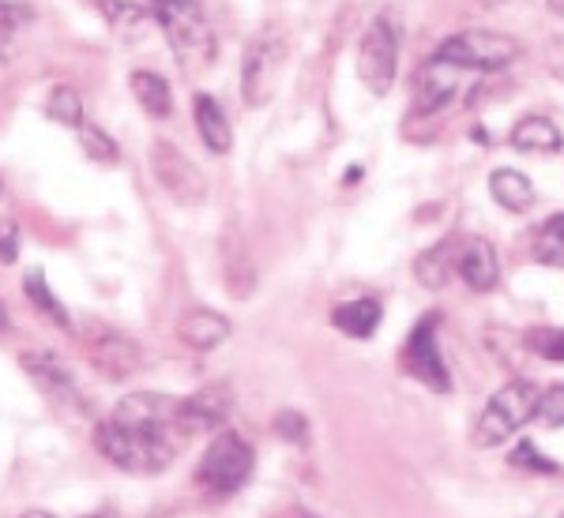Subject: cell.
I'll return each mask as SVG.
<instances>
[{
	"mask_svg": "<svg viewBox=\"0 0 564 518\" xmlns=\"http://www.w3.org/2000/svg\"><path fill=\"white\" fill-rule=\"evenodd\" d=\"M282 65H286V42H282V34L268 31L249 42L245 60H241L245 106L260 109L271 102V95H275V87H279V76H282Z\"/></svg>",
	"mask_w": 564,
	"mask_h": 518,
	"instance_id": "52a82bcc",
	"label": "cell"
},
{
	"mask_svg": "<svg viewBox=\"0 0 564 518\" xmlns=\"http://www.w3.org/2000/svg\"><path fill=\"white\" fill-rule=\"evenodd\" d=\"M87 518H113V515H87Z\"/></svg>",
	"mask_w": 564,
	"mask_h": 518,
	"instance_id": "ab89813d",
	"label": "cell"
},
{
	"mask_svg": "<svg viewBox=\"0 0 564 518\" xmlns=\"http://www.w3.org/2000/svg\"><path fill=\"white\" fill-rule=\"evenodd\" d=\"M542 233H545V238H553L564 249V214H553L550 222L542 225Z\"/></svg>",
	"mask_w": 564,
	"mask_h": 518,
	"instance_id": "1f68e13d",
	"label": "cell"
},
{
	"mask_svg": "<svg viewBox=\"0 0 564 518\" xmlns=\"http://www.w3.org/2000/svg\"><path fill=\"white\" fill-rule=\"evenodd\" d=\"M15 256H20V230L12 222H0V260L15 263Z\"/></svg>",
	"mask_w": 564,
	"mask_h": 518,
	"instance_id": "f546056e",
	"label": "cell"
},
{
	"mask_svg": "<svg viewBox=\"0 0 564 518\" xmlns=\"http://www.w3.org/2000/svg\"><path fill=\"white\" fill-rule=\"evenodd\" d=\"M20 518H57V515H50V511H23Z\"/></svg>",
	"mask_w": 564,
	"mask_h": 518,
	"instance_id": "d590c367",
	"label": "cell"
},
{
	"mask_svg": "<svg viewBox=\"0 0 564 518\" xmlns=\"http://www.w3.org/2000/svg\"><path fill=\"white\" fill-rule=\"evenodd\" d=\"M151 15L188 71L212 65L218 45L212 20L204 12V0H151Z\"/></svg>",
	"mask_w": 564,
	"mask_h": 518,
	"instance_id": "7a4b0ae2",
	"label": "cell"
},
{
	"mask_svg": "<svg viewBox=\"0 0 564 518\" xmlns=\"http://www.w3.org/2000/svg\"><path fill=\"white\" fill-rule=\"evenodd\" d=\"M8 60H12V42L8 34H0V68H8Z\"/></svg>",
	"mask_w": 564,
	"mask_h": 518,
	"instance_id": "d6a6232c",
	"label": "cell"
},
{
	"mask_svg": "<svg viewBox=\"0 0 564 518\" xmlns=\"http://www.w3.org/2000/svg\"><path fill=\"white\" fill-rule=\"evenodd\" d=\"M399 71V20L391 12H380L366 26L358 45V79L366 84L369 95L384 98Z\"/></svg>",
	"mask_w": 564,
	"mask_h": 518,
	"instance_id": "8992f818",
	"label": "cell"
},
{
	"mask_svg": "<svg viewBox=\"0 0 564 518\" xmlns=\"http://www.w3.org/2000/svg\"><path fill=\"white\" fill-rule=\"evenodd\" d=\"M508 140H512L516 151H527V154H557L564 147V135L550 117H523Z\"/></svg>",
	"mask_w": 564,
	"mask_h": 518,
	"instance_id": "ffe728a7",
	"label": "cell"
},
{
	"mask_svg": "<svg viewBox=\"0 0 564 518\" xmlns=\"http://www.w3.org/2000/svg\"><path fill=\"white\" fill-rule=\"evenodd\" d=\"M527 345H531L542 361L564 365V327H534V331H527Z\"/></svg>",
	"mask_w": 564,
	"mask_h": 518,
	"instance_id": "d4e9b609",
	"label": "cell"
},
{
	"mask_svg": "<svg viewBox=\"0 0 564 518\" xmlns=\"http://www.w3.org/2000/svg\"><path fill=\"white\" fill-rule=\"evenodd\" d=\"M87 4H90V8H98V12H102V4H106V0H87Z\"/></svg>",
	"mask_w": 564,
	"mask_h": 518,
	"instance_id": "74e56055",
	"label": "cell"
},
{
	"mask_svg": "<svg viewBox=\"0 0 564 518\" xmlns=\"http://www.w3.org/2000/svg\"><path fill=\"white\" fill-rule=\"evenodd\" d=\"M489 196H494L497 207H505V211L512 214H523L534 207V185L531 177L512 166H500L489 173Z\"/></svg>",
	"mask_w": 564,
	"mask_h": 518,
	"instance_id": "ac0fdd59",
	"label": "cell"
},
{
	"mask_svg": "<svg viewBox=\"0 0 564 518\" xmlns=\"http://www.w3.org/2000/svg\"><path fill=\"white\" fill-rule=\"evenodd\" d=\"M0 192H4V185H0Z\"/></svg>",
	"mask_w": 564,
	"mask_h": 518,
	"instance_id": "60d3db41",
	"label": "cell"
},
{
	"mask_svg": "<svg viewBox=\"0 0 564 518\" xmlns=\"http://www.w3.org/2000/svg\"><path fill=\"white\" fill-rule=\"evenodd\" d=\"M45 113L53 117L57 124H65V129H84L87 124V113H84V98H79L76 87L61 84L50 90V98H45Z\"/></svg>",
	"mask_w": 564,
	"mask_h": 518,
	"instance_id": "7402d4cb",
	"label": "cell"
},
{
	"mask_svg": "<svg viewBox=\"0 0 564 518\" xmlns=\"http://www.w3.org/2000/svg\"><path fill=\"white\" fill-rule=\"evenodd\" d=\"M20 365H23L26 376L39 384V390H42L45 398H53V403H72V406L79 403L76 384H72V372L61 365L57 353L31 350V353H23V357H20Z\"/></svg>",
	"mask_w": 564,
	"mask_h": 518,
	"instance_id": "5bb4252c",
	"label": "cell"
},
{
	"mask_svg": "<svg viewBox=\"0 0 564 518\" xmlns=\"http://www.w3.org/2000/svg\"><path fill=\"white\" fill-rule=\"evenodd\" d=\"M79 147H84V154L90 162H98V166H117L121 162V151H117V143L109 140V135L98 129V124H84L79 129Z\"/></svg>",
	"mask_w": 564,
	"mask_h": 518,
	"instance_id": "cb8c5ba5",
	"label": "cell"
},
{
	"mask_svg": "<svg viewBox=\"0 0 564 518\" xmlns=\"http://www.w3.org/2000/svg\"><path fill=\"white\" fill-rule=\"evenodd\" d=\"M185 436L177 398L135 390V395H124L117 410L98 425L95 448L124 474H162L177 459Z\"/></svg>",
	"mask_w": 564,
	"mask_h": 518,
	"instance_id": "6da1fadb",
	"label": "cell"
},
{
	"mask_svg": "<svg viewBox=\"0 0 564 518\" xmlns=\"http://www.w3.org/2000/svg\"><path fill=\"white\" fill-rule=\"evenodd\" d=\"M34 20V8L26 0H0V34L12 38L15 31H23Z\"/></svg>",
	"mask_w": 564,
	"mask_h": 518,
	"instance_id": "4316f807",
	"label": "cell"
},
{
	"mask_svg": "<svg viewBox=\"0 0 564 518\" xmlns=\"http://www.w3.org/2000/svg\"><path fill=\"white\" fill-rule=\"evenodd\" d=\"M459 244L456 238H444L436 241L433 249H425L422 256L414 260V278L422 282L425 289H444L456 271V256H459Z\"/></svg>",
	"mask_w": 564,
	"mask_h": 518,
	"instance_id": "d6986e66",
	"label": "cell"
},
{
	"mask_svg": "<svg viewBox=\"0 0 564 518\" xmlns=\"http://www.w3.org/2000/svg\"><path fill=\"white\" fill-rule=\"evenodd\" d=\"M534 256H539L542 263H550V267H564V249L553 238H545V233H539V244H534Z\"/></svg>",
	"mask_w": 564,
	"mask_h": 518,
	"instance_id": "4dcf8cb0",
	"label": "cell"
},
{
	"mask_svg": "<svg viewBox=\"0 0 564 518\" xmlns=\"http://www.w3.org/2000/svg\"><path fill=\"white\" fill-rule=\"evenodd\" d=\"M177 339L185 342L188 350L207 353L230 339V320H226L223 312H212V308H196V312H188L185 320L177 323Z\"/></svg>",
	"mask_w": 564,
	"mask_h": 518,
	"instance_id": "2e32d148",
	"label": "cell"
},
{
	"mask_svg": "<svg viewBox=\"0 0 564 518\" xmlns=\"http://www.w3.org/2000/svg\"><path fill=\"white\" fill-rule=\"evenodd\" d=\"M151 169H154V180L162 185V192H166L174 203L181 207H199L207 199V180L204 173L193 158H188L185 151L174 147V143L166 140H154L151 147Z\"/></svg>",
	"mask_w": 564,
	"mask_h": 518,
	"instance_id": "ba28073f",
	"label": "cell"
},
{
	"mask_svg": "<svg viewBox=\"0 0 564 518\" xmlns=\"http://www.w3.org/2000/svg\"><path fill=\"white\" fill-rule=\"evenodd\" d=\"M534 421H542L545 429H564V384L550 387L545 395H539V406H534Z\"/></svg>",
	"mask_w": 564,
	"mask_h": 518,
	"instance_id": "484cf974",
	"label": "cell"
},
{
	"mask_svg": "<svg viewBox=\"0 0 564 518\" xmlns=\"http://www.w3.org/2000/svg\"><path fill=\"white\" fill-rule=\"evenodd\" d=\"M478 4H489V8H494V4H500V0H478Z\"/></svg>",
	"mask_w": 564,
	"mask_h": 518,
	"instance_id": "f35d334b",
	"label": "cell"
},
{
	"mask_svg": "<svg viewBox=\"0 0 564 518\" xmlns=\"http://www.w3.org/2000/svg\"><path fill=\"white\" fill-rule=\"evenodd\" d=\"M512 466L534 470V474H557V462H550V459H545V454L534 451V443H531V440L516 443V451H512Z\"/></svg>",
	"mask_w": 564,
	"mask_h": 518,
	"instance_id": "83f0119b",
	"label": "cell"
},
{
	"mask_svg": "<svg viewBox=\"0 0 564 518\" xmlns=\"http://www.w3.org/2000/svg\"><path fill=\"white\" fill-rule=\"evenodd\" d=\"M436 327H441V312H430L414 323L411 339L403 345V368H406V376H414L417 384L430 387L433 395H448L452 372L441 357V345H436Z\"/></svg>",
	"mask_w": 564,
	"mask_h": 518,
	"instance_id": "9c48e42d",
	"label": "cell"
},
{
	"mask_svg": "<svg viewBox=\"0 0 564 518\" xmlns=\"http://www.w3.org/2000/svg\"><path fill=\"white\" fill-rule=\"evenodd\" d=\"M456 275L467 282L475 294H489V289H497V282H500L497 249L486 238L463 241L459 244V256H456Z\"/></svg>",
	"mask_w": 564,
	"mask_h": 518,
	"instance_id": "4fadbf2b",
	"label": "cell"
},
{
	"mask_svg": "<svg viewBox=\"0 0 564 518\" xmlns=\"http://www.w3.org/2000/svg\"><path fill=\"white\" fill-rule=\"evenodd\" d=\"M380 320H384V308H380L377 297H354V301L332 308V327L347 339H372Z\"/></svg>",
	"mask_w": 564,
	"mask_h": 518,
	"instance_id": "e0dca14e",
	"label": "cell"
},
{
	"mask_svg": "<svg viewBox=\"0 0 564 518\" xmlns=\"http://www.w3.org/2000/svg\"><path fill=\"white\" fill-rule=\"evenodd\" d=\"M539 395L542 390L531 379H508L505 387L494 390V398L486 403L475 429L478 448H500L505 440H512V432H520L527 421H534Z\"/></svg>",
	"mask_w": 564,
	"mask_h": 518,
	"instance_id": "277c9868",
	"label": "cell"
},
{
	"mask_svg": "<svg viewBox=\"0 0 564 518\" xmlns=\"http://www.w3.org/2000/svg\"><path fill=\"white\" fill-rule=\"evenodd\" d=\"M230 410H234V395L226 384H212L188 398H177V417L185 425V432L218 429V425H226Z\"/></svg>",
	"mask_w": 564,
	"mask_h": 518,
	"instance_id": "7c38bea8",
	"label": "cell"
},
{
	"mask_svg": "<svg viewBox=\"0 0 564 518\" xmlns=\"http://www.w3.org/2000/svg\"><path fill=\"white\" fill-rule=\"evenodd\" d=\"M193 121H196L199 140H204V147L212 154H230L234 151L230 121H226L223 106H218L207 90H196V95H193Z\"/></svg>",
	"mask_w": 564,
	"mask_h": 518,
	"instance_id": "9a60e30c",
	"label": "cell"
},
{
	"mask_svg": "<svg viewBox=\"0 0 564 518\" xmlns=\"http://www.w3.org/2000/svg\"><path fill=\"white\" fill-rule=\"evenodd\" d=\"M275 432L286 443H297V448H305V443H308V421L302 414H294V410H282L275 417Z\"/></svg>",
	"mask_w": 564,
	"mask_h": 518,
	"instance_id": "f1b7e54d",
	"label": "cell"
},
{
	"mask_svg": "<svg viewBox=\"0 0 564 518\" xmlns=\"http://www.w3.org/2000/svg\"><path fill=\"white\" fill-rule=\"evenodd\" d=\"M553 76H557L561 84H564V57H561V60H553Z\"/></svg>",
	"mask_w": 564,
	"mask_h": 518,
	"instance_id": "836d02e7",
	"label": "cell"
},
{
	"mask_svg": "<svg viewBox=\"0 0 564 518\" xmlns=\"http://www.w3.org/2000/svg\"><path fill=\"white\" fill-rule=\"evenodd\" d=\"M436 57L448 60V65L459 71H486V76H494V71L512 68L516 60L523 57V45L516 42L512 34L486 31V26H467V31L444 38Z\"/></svg>",
	"mask_w": 564,
	"mask_h": 518,
	"instance_id": "3957f363",
	"label": "cell"
},
{
	"mask_svg": "<svg viewBox=\"0 0 564 518\" xmlns=\"http://www.w3.org/2000/svg\"><path fill=\"white\" fill-rule=\"evenodd\" d=\"M129 84H132V95H135V102H140V109L151 113L154 121H166V117L174 113V95H170V84L159 71L140 68L129 76Z\"/></svg>",
	"mask_w": 564,
	"mask_h": 518,
	"instance_id": "44dd1931",
	"label": "cell"
},
{
	"mask_svg": "<svg viewBox=\"0 0 564 518\" xmlns=\"http://www.w3.org/2000/svg\"><path fill=\"white\" fill-rule=\"evenodd\" d=\"M459 90V68H452L448 60H441L433 53L414 76V106L406 121H417V117H436L444 106L456 98Z\"/></svg>",
	"mask_w": 564,
	"mask_h": 518,
	"instance_id": "30bf717a",
	"label": "cell"
},
{
	"mask_svg": "<svg viewBox=\"0 0 564 518\" xmlns=\"http://www.w3.org/2000/svg\"><path fill=\"white\" fill-rule=\"evenodd\" d=\"M252 466H257V454H252V443L245 440L241 432H218L212 440V448L204 451L196 466V481L199 488H207L212 496H234L238 488H245V481L252 477Z\"/></svg>",
	"mask_w": 564,
	"mask_h": 518,
	"instance_id": "5b68a950",
	"label": "cell"
},
{
	"mask_svg": "<svg viewBox=\"0 0 564 518\" xmlns=\"http://www.w3.org/2000/svg\"><path fill=\"white\" fill-rule=\"evenodd\" d=\"M8 331V312H4V301H0V334Z\"/></svg>",
	"mask_w": 564,
	"mask_h": 518,
	"instance_id": "8d00e7d4",
	"label": "cell"
},
{
	"mask_svg": "<svg viewBox=\"0 0 564 518\" xmlns=\"http://www.w3.org/2000/svg\"><path fill=\"white\" fill-rule=\"evenodd\" d=\"M23 289H26V297H31V305L39 308L42 316H50V320L57 323L61 331H72V320H68V312H65V305L57 301V294H53V289H50V282L42 278V271H26Z\"/></svg>",
	"mask_w": 564,
	"mask_h": 518,
	"instance_id": "603a6c76",
	"label": "cell"
},
{
	"mask_svg": "<svg viewBox=\"0 0 564 518\" xmlns=\"http://www.w3.org/2000/svg\"><path fill=\"white\" fill-rule=\"evenodd\" d=\"M561 518H564V515H561Z\"/></svg>",
	"mask_w": 564,
	"mask_h": 518,
	"instance_id": "b9f144b4",
	"label": "cell"
},
{
	"mask_svg": "<svg viewBox=\"0 0 564 518\" xmlns=\"http://www.w3.org/2000/svg\"><path fill=\"white\" fill-rule=\"evenodd\" d=\"M87 357L102 376L109 379H124L140 368L143 350L135 345L124 331H113V327H98V331L87 334Z\"/></svg>",
	"mask_w": 564,
	"mask_h": 518,
	"instance_id": "8fae6325",
	"label": "cell"
},
{
	"mask_svg": "<svg viewBox=\"0 0 564 518\" xmlns=\"http://www.w3.org/2000/svg\"><path fill=\"white\" fill-rule=\"evenodd\" d=\"M550 4V12H557V15H564V0H545Z\"/></svg>",
	"mask_w": 564,
	"mask_h": 518,
	"instance_id": "e575fe53",
	"label": "cell"
}]
</instances>
